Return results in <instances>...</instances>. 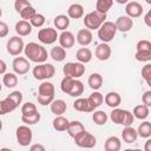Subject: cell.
Wrapping results in <instances>:
<instances>
[{
	"label": "cell",
	"mask_w": 151,
	"mask_h": 151,
	"mask_svg": "<svg viewBox=\"0 0 151 151\" xmlns=\"http://www.w3.org/2000/svg\"><path fill=\"white\" fill-rule=\"evenodd\" d=\"M25 55L28 58V60L37 63V64H44L47 60V51L44 46L37 44V42H28L25 46Z\"/></svg>",
	"instance_id": "obj_1"
},
{
	"label": "cell",
	"mask_w": 151,
	"mask_h": 151,
	"mask_svg": "<svg viewBox=\"0 0 151 151\" xmlns=\"http://www.w3.org/2000/svg\"><path fill=\"white\" fill-rule=\"evenodd\" d=\"M60 88L64 93H66L71 97H77V98H79L84 92L83 83L78 79H73L70 77L63 78V80L60 83Z\"/></svg>",
	"instance_id": "obj_2"
},
{
	"label": "cell",
	"mask_w": 151,
	"mask_h": 151,
	"mask_svg": "<svg viewBox=\"0 0 151 151\" xmlns=\"http://www.w3.org/2000/svg\"><path fill=\"white\" fill-rule=\"evenodd\" d=\"M54 92H55V88L52 83L42 81L38 87V96H37L38 103L42 106L51 105L52 101L54 100Z\"/></svg>",
	"instance_id": "obj_3"
},
{
	"label": "cell",
	"mask_w": 151,
	"mask_h": 151,
	"mask_svg": "<svg viewBox=\"0 0 151 151\" xmlns=\"http://www.w3.org/2000/svg\"><path fill=\"white\" fill-rule=\"evenodd\" d=\"M106 19V14L99 13L97 11H92L90 13H87L84 17V25L85 28L92 31V29H99L100 26L105 22Z\"/></svg>",
	"instance_id": "obj_4"
},
{
	"label": "cell",
	"mask_w": 151,
	"mask_h": 151,
	"mask_svg": "<svg viewBox=\"0 0 151 151\" xmlns=\"http://www.w3.org/2000/svg\"><path fill=\"white\" fill-rule=\"evenodd\" d=\"M136 60L140 63H146L151 60V41L142 39L136 45Z\"/></svg>",
	"instance_id": "obj_5"
},
{
	"label": "cell",
	"mask_w": 151,
	"mask_h": 151,
	"mask_svg": "<svg viewBox=\"0 0 151 151\" xmlns=\"http://www.w3.org/2000/svg\"><path fill=\"white\" fill-rule=\"evenodd\" d=\"M32 73H33L34 79L37 80H47L54 76L55 68L52 64L44 63V64H38L37 66H34Z\"/></svg>",
	"instance_id": "obj_6"
},
{
	"label": "cell",
	"mask_w": 151,
	"mask_h": 151,
	"mask_svg": "<svg viewBox=\"0 0 151 151\" xmlns=\"http://www.w3.org/2000/svg\"><path fill=\"white\" fill-rule=\"evenodd\" d=\"M116 32H117L116 24L112 22V21H105L100 26V28L98 29V38L100 39L101 42L109 44L110 41L113 40V38L116 35Z\"/></svg>",
	"instance_id": "obj_7"
},
{
	"label": "cell",
	"mask_w": 151,
	"mask_h": 151,
	"mask_svg": "<svg viewBox=\"0 0 151 151\" xmlns=\"http://www.w3.org/2000/svg\"><path fill=\"white\" fill-rule=\"evenodd\" d=\"M63 72L65 77H70L73 79L80 78L85 73V66L81 63H66L63 67Z\"/></svg>",
	"instance_id": "obj_8"
},
{
	"label": "cell",
	"mask_w": 151,
	"mask_h": 151,
	"mask_svg": "<svg viewBox=\"0 0 151 151\" xmlns=\"http://www.w3.org/2000/svg\"><path fill=\"white\" fill-rule=\"evenodd\" d=\"M15 137L20 146H28L32 142L33 133L32 130L28 127V125H20L15 130Z\"/></svg>",
	"instance_id": "obj_9"
},
{
	"label": "cell",
	"mask_w": 151,
	"mask_h": 151,
	"mask_svg": "<svg viewBox=\"0 0 151 151\" xmlns=\"http://www.w3.org/2000/svg\"><path fill=\"white\" fill-rule=\"evenodd\" d=\"M25 44H24V40L19 35H13L8 39L7 44H6V50L7 52L13 55V57H17L24 50H25Z\"/></svg>",
	"instance_id": "obj_10"
},
{
	"label": "cell",
	"mask_w": 151,
	"mask_h": 151,
	"mask_svg": "<svg viewBox=\"0 0 151 151\" xmlns=\"http://www.w3.org/2000/svg\"><path fill=\"white\" fill-rule=\"evenodd\" d=\"M74 143H76L77 146L88 150V149H92V147L96 146L97 139H96V137H94L92 133H90V132H87V131L85 130V131L81 132L77 138H74Z\"/></svg>",
	"instance_id": "obj_11"
},
{
	"label": "cell",
	"mask_w": 151,
	"mask_h": 151,
	"mask_svg": "<svg viewBox=\"0 0 151 151\" xmlns=\"http://www.w3.org/2000/svg\"><path fill=\"white\" fill-rule=\"evenodd\" d=\"M38 39L41 44L52 45L53 42L57 41V39H59V35H58L55 28L47 27V28H41L38 32Z\"/></svg>",
	"instance_id": "obj_12"
},
{
	"label": "cell",
	"mask_w": 151,
	"mask_h": 151,
	"mask_svg": "<svg viewBox=\"0 0 151 151\" xmlns=\"http://www.w3.org/2000/svg\"><path fill=\"white\" fill-rule=\"evenodd\" d=\"M12 67H13V71L15 74H19V76H22V74H26L28 71H29V61L24 58V57H17L14 58L13 63H12Z\"/></svg>",
	"instance_id": "obj_13"
},
{
	"label": "cell",
	"mask_w": 151,
	"mask_h": 151,
	"mask_svg": "<svg viewBox=\"0 0 151 151\" xmlns=\"http://www.w3.org/2000/svg\"><path fill=\"white\" fill-rule=\"evenodd\" d=\"M114 24H116L117 31L123 32V33L129 32L133 27V20L130 17H127V15H120V17H118V19L116 20Z\"/></svg>",
	"instance_id": "obj_14"
},
{
	"label": "cell",
	"mask_w": 151,
	"mask_h": 151,
	"mask_svg": "<svg viewBox=\"0 0 151 151\" xmlns=\"http://www.w3.org/2000/svg\"><path fill=\"white\" fill-rule=\"evenodd\" d=\"M58 40H59V45H60L63 48L68 50V48L73 47V45H74V42H76V37H74V34H73L72 32H70V31H64V32L60 33Z\"/></svg>",
	"instance_id": "obj_15"
},
{
	"label": "cell",
	"mask_w": 151,
	"mask_h": 151,
	"mask_svg": "<svg viewBox=\"0 0 151 151\" xmlns=\"http://www.w3.org/2000/svg\"><path fill=\"white\" fill-rule=\"evenodd\" d=\"M125 13L131 19L132 18H138L143 13V7L138 1H129L125 6Z\"/></svg>",
	"instance_id": "obj_16"
},
{
	"label": "cell",
	"mask_w": 151,
	"mask_h": 151,
	"mask_svg": "<svg viewBox=\"0 0 151 151\" xmlns=\"http://www.w3.org/2000/svg\"><path fill=\"white\" fill-rule=\"evenodd\" d=\"M104 101V97L100 92L94 91L87 97V104H88V112H93L96 109H98Z\"/></svg>",
	"instance_id": "obj_17"
},
{
	"label": "cell",
	"mask_w": 151,
	"mask_h": 151,
	"mask_svg": "<svg viewBox=\"0 0 151 151\" xmlns=\"http://www.w3.org/2000/svg\"><path fill=\"white\" fill-rule=\"evenodd\" d=\"M96 58L100 61H105V60H109L110 57H111V47L109 44H105V42H100L97 47H96Z\"/></svg>",
	"instance_id": "obj_18"
},
{
	"label": "cell",
	"mask_w": 151,
	"mask_h": 151,
	"mask_svg": "<svg viewBox=\"0 0 151 151\" xmlns=\"http://www.w3.org/2000/svg\"><path fill=\"white\" fill-rule=\"evenodd\" d=\"M77 41L79 45L81 46H87L92 42V39H93V35H92V32L87 28H81L78 31L77 33V37H76Z\"/></svg>",
	"instance_id": "obj_19"
},
{
	"label": "cell",
	"mask_w": 151,
	"mask_h": 151,
	"mask_svg": "<svg viewBox=\"0 0 151 151\" xmlns=\"http://www.w3.org/2000/svg\"><path fill=\"white\" fill-rule=\"evenodd\" d=\"M32 25L29 21H26V20H19L17 24H15V32L19 37H26L28 34H31L32 32Z\"/></svg>",
	"instance_id": "obj_20"
},
{
	"label": "cell",
	"mask_w": 151,
	"mask_h": 151,
	"mask_svg": "<svg viewBox=\"0 0 151 151\" xmlns=\"http://www.w3.org/2000/svg\"><path fill=\"white\" fill-rule=\"evenodd\" d=\"M104 101L109 107L117 109L122 103V97L118 92H109L104 97Z\"/></svg>",
	"instance_id": "obj_21"
},
{
	"label": "cell",
	"mask_w": 151,
	"mask_h": 151,
	"mask_svg": "<svg viewBox=\"0 0 151 151\" xmlns=\"http://www.w3.org/2000/svg\"><path fill=\"white\" fill-rule=\"evenodd\" d=\"M50 109H51V112L53 114H55V117H57V116H63V113L66 112L67 105H66L65 100H63V99H54L52 101V104L50 105Z\"/></svg>",
	"instance_id": "obj_22"
},
{
	"label": "cell",
	"mask_w": 151,
	"mask_h": 151,
	"mask_svg": "<svg viewBox=\"0 0 151 151\" xmlns=\"http://www.w3.org/2000/svg\"><path fill=\"white\" fill-rule=\"evenodd\" d=\"M84 131H85V127H84L83 123H80L79 120H73V122H70V125H68V129L66 132L68 133L70 137H72L74 139Z\"/></svg>",
	"instance_id": "obj_23"
},
{
	"label": "cell",
	"mask_w": 151,
	"mask_h": 151,
	"mask_svg": "<svg viewBox=\"0 0 151 151\" xmlns=\"http://www.w3.org/2000/svg\"><path fill=\"white\" fill-rule=\"evenodd\" d=\"M122 138L125 143L127 144H131V143H134L138 138V132L136 129H133L132 126H126L124 127V130L122 131Z\"/></svg>",
	"instance_id": "obj_24"
},
{
	"label": "cell",
	"mask_w": 151,
	"mask_h": 151,
	"mask_svg": "<svg viewBox=\"0 0 151 151\" xmlns=\"http://www.w3.org/2000/svg\"><path fill=\"white\" fill-rule=\"evenodd\" d=\"M120 147H122V142L116 136L109 137L104 143V150L105 151H120Z\"/></svg>",
	"instance_id": "obj_25"
},
{
	"label": "cell",
	"mask_w": 151,
	"mask_h": 151,
	"mask_svg": "<svg viewBox=\"0 0 151 151\" xmlns=\"http://www.w3.org/2000/svg\"><path fill=\"white\" fill-rule=\"evenodd\" d=\"M68 125H70V122L67 118L63 117V116H57L53 122H52V126L55 131L58 132H63V131H67L68 129Z\"/></svg>",
	"instance_id": "obj_26"
},
{
	"label": "cell",
	"mask_w": 151,
	"mask_h": 151,
	"mask_svg": "<svg viewBox=\"0 0 151 151\" xmlns=\"http://www.w3.org/2000/svg\"><path fill=\"white\" fill-rule=\"evenodd\" d=\"M76 58L78 60V63H81V64H87L91 61L92 59V51L87 47H81L77 51L76 53Z\"/></svg>",
	"instance_id": "obj_27"
},
{
	"label": "cell",
	"mask_w": 151,
	"mask_h": 151,
	"mask_svg": "<svg viewBox=\"0 0 151 151\" xmlns=\"http://www.w3.org/2000/svg\"><path fill=\"white\" fill-rule=\"evenodd\" d=\"M18 107V105L8 97H6L5 99H2L0 101V114H6L9 113L12 111H14Z\"/></svg>",
	"instance_id": "obj_28"
},
{
	"label": "cell",
	"mask_w": 151,
	"mask_h": 151,
	"mask_svg": "<svg viewBox=\"0 0 151 151\" xmlns=\"http://www.w3.org/2000/svg\"><path fill=\"white\" fill-rule=\"evenodd\" d=\"M125 114H126V110H122V109H113L112 112L110 113V119L118 125H124L125 122Z\"/></svg>",
	"instance_id": "obj_29"
},
{
	"label": "cell",
	"mask_w": 151,
	"mask_h": 151,
	"mask_svg": "<svg viewBox=\"0 0 151 151\" xmlns=\"http://www.w3.org/2000/svg\"><path fill=\"white\" fill-rule=\"evenodd\" d=\"M84 15V7L80 4H72L67 9V17L71 19H80Z\"/></svg>",
	"instance_id": "obj_30"
},
{
	"label": "cell",
	"mask_w": 151,
	"mask_h": 151,
	"mask_svg": "<svg viewBox=\"0 0 151 151\" xmlns=\"http://www.w3.org/2000/svg\"><path fill=\"white\" fill-rule=\"evenodd\" d=\"M53 24H54V26H55L57 29L64 32L70 26V18L67 15H65V14H59V15H57L54 18Z\"/></svg>",
	"instance_id": "obj_31"
},
{
	"label": "cell",
	"mask_w": 151,
	"mask_h": 151,
	"mask_svg": "<svg viewBox=\"0 0 151 151\" xmlns=\"http://www.w3.org/2000/svg\"><path fill=\"white\" fill-rule=\"evenodd\" d=\"M50 57L57 63L64 61L65 58H66V50L63 48L60 45L59 46H54V47H52V50L50 52Z\"/></svg>",
	"instance_id": "obj_32"
},
{
	"label": "cell",
	"mask_w": 151,
	"mask_h": 151,
	"mask_svg": "<svg viewBox=\"0 0 151 151\" xmlns=\"http://www.w3.org/2000/svg\"><path fill=\"white\" fill-rule=\"evenodd\" d=\"M87 84H88V86L93 91H98L101 87V85H103V77H101V74L100 73H92L88 77Z\"/></svg>",
	"instance_id": "obj_33"
},
{
	"label": "cell",
	"mask_w": 151,
	"mask_h": 151,
	"mask_svg": "<svg viewBox=\"0 0 151 151\" xmlns=\"http://www.w3.org/2000/svg\"><path fill=\"white\" fill-rule=\"evenodd\" d=\"M132 113H133V117L134 118L140 119V120H145L149 117V107L145 106L144 104L137 105V106H134Z\"/></svg>",
	"instance_id": "obj_34"
},
{
	"label": "cell",
	"mask_w": 151,
	"mask_h": 151,
	"mask_svg": "<svg viewBox=\"0 0 151 151\" xmlns=\"http://www.w3.org/2000/svg\"><path fill=\"white\" fill-rule=\"evenodd\" d=\"M137 132H138V136L142 138H150L151 137V123L147 120L140 123L137 129Z\"/></svg>",
	"instance_id": "obj_35"
},
{
	"label": "cell",
	"mask_w": 151,
	"mask_h": 151,
	"mask_svg": "<svg viewBox=\"0 0 151 151\" xmlns=\"http://www.w3.org/2000/svg\"><path fill=\"white\" fill-rule=\"evenodd\" d=\"M2 83L4 85L7 87V88H13L17 86L18 84V77L15 73H12V72H8L6 74H4L2 77Z\"/></svg>",
	"instance_id": "obj_36"
},
{
	"label": "cell",
	"mask_w": 151,
	"mask_h": 151,
	"mask_svg": "<svg viewBox=\"0 0 151 151\" xmlns=\"http://www.w3.org/2000/svg\"><path fill=\"white\" fill-rule=\"evenodd\" d=\"M113 1L112 0H97L96 2V11L103 14H106L109 9L112 7Z\"/></svg>",
	"instance_id": "obj_37"
},
{
	"label": "cell",
	"mask_w": 151,
	"mask_h": 151,
	"mask_svg": "<svg viewBox=\"0 0 151 151\" xmlns=\"http://www.w3.org/2000/svg\"><path fill=\"white\" fill-rule=\"evenodd\" d=\"M92 119H93V122H94L96 125H98V126H103V125L106 124L109 117H107V114H106L104 111L98 110V111H94V113L92 114Z\"/></svg>",
	"instance_id": "obj_38"
},
{
	"label": "cell",
	"mask_w": 151,
	"mask_h": 151,
	"mask_svg": "<svg viewBox=\"0 0 151 151\" xmlns=\"http://www.w3.org/2000/svg\"><path fill=\"white\" fill-rule=\"evenodd\" d=\"M73 109L79 112H88L87 98H77L73 103Z\"/></svg>",
	"instance_id": "obj_39"
},
{
	"label": "cell",
	"mask_w": 151,
	"mask_h": 151,
	"mask_svg": "<svg viewBox=\"0 0 151 151\" xmlns=\"http://www.w3.org/2000/svg\"><path fill=\"white\" fill-rule=\"evenodd\" d=\"M37 112H38V110H37L35 104H33L31 101H27L21 106V116H31Z\"/></svg>",
	"instance_id": "obj_40"
},
{
	"label": "cell",
	"mask_w": 151,
	"mask_h": 151,
	"mask_svg": "<svg viewBox=\"0 0 151 151\" xmlns=\"http://www.w3.org/2000/svg\"><path fill=\"white\" fill-rule=\"evenodd\" d=\"M19 14H20V17H21V19H22V20L31 21V20H32V18L37 14V11L34 9V7H33V6H28V7H26L24 11H21Z\"/></svg>",
	"instance_id": "obj_41"
},
{
	"label": "cell",
	"mask_w": 151,
	"mask_h": 151,
	"mask_svg": "<svg viewBox=\"0 0 151 151\" xmlns=\"http://www.w3.org/2000/svg\"><path fill=\"white\" fill-rule=\"evenodd\" d=\"M40 118H41L40 113L37 112L31 116H21V122L25 123V125H33V124H37L40 120Z\"/></svg>",
	"instance_id": "obj_42"
},
{
	"label": "cell",
	"mask_w": 151,
	"mask_h": 151,
	"mask_svg": "<svg viewBox=\"0 0 151 151\" xmlns=\"http://www.w3.org/2000/svg\"><path fill=\"white\" fill-rule=\"evenodd\" d=\"M142 78L151 87V64H146L145 66H143V68H142Z\"/></svg>",
	"instance_id": "obj_43"
},
{
	"label": "cell",
	"mask_w": 151,
	"mask_h": 151,
	"mask_svg": "<svg viewBox=\"0 0 151 151\" xmlns=\"http://www.w3.org/2000/svg\"><path fill=\"white\" fill-rule=\"evenodd\" d=\"M45 21H46V19H45V17L42 15V14H40V13H37L33 18H32V20L29 21L31 22V25L33 26V27H41L44 24H45Z\"/></svg>",
	"instance_id": "obj_44"
},
{
	"label": "cell",
	"mask_w": 151,
	"mask_h": 151,
	"mask_svg": "<svg viewBox=\"0 0 151 151\" xmlns=\"http://www.w3.org/2000/svg\"><path fill=\"white\" fill-rule=\"evenodd\" d=\"M28 6H32V5L27 0H15V2H14V8H15V11L18 13H20L21 11H24Z\"/></svg>",
	"instance_id": "obj_45"
},
{
	"label": "cell",
	"mask_w": 151,
	"mask_h": 151,
	"mask_svg": "<svg viewBox=\"0 0 151 151\" xmlns=\"http://www.w3.org/2000/svg\"><path fill=\"white\" fill-rule=\"evenodd\" d=\"M7 97L11 98L18 106H19V105L21 104V101H22V93H21L20 91H13V92H11Z\"/></svg>",
	"instance_id": "obj_46"
},
{
	"label": "cell",
	"mask_w": 151,
	"mask_h": 151,
	"mask_svg": "<svg viewBox=\"0 0 151 151\" xmlns=\"http://www.w3.org/2000/svg\"><path fill=\"white\" fill-rule=\"evenodd\" d=\"M142 101L145 106L151 107V90L144 92V94L142 96Z\"/></svg>",
	"instance_id": "obj_47"
},
{
	"label": "cell",
	"mask_w": 151,
	"mask_h": 151,
	"mask_svg": "<svg viewBox=\"0 0 151 151\" xmlns=\"http://www.w3.org/2000/svg\"><path fill=\"white\" fill-rule=\"evenodd\" d=\"M8 26H7V24L6 22H4V21H0V37L1 38H5L7 34H8Z\"/></svg>",
	"instance_id": "obj_48"
},
{
	"label": "cell",
	"mask_w": 151,
	"mask_h": 151,
	"mask_svg": "<svg viewBox=\"0 0 151 151\" xmlns=\"http://www.w3.org/2000/svg\"><path fill=\"white\" fill-rule=\"evenodd\" d=\"M29 151H46V149H45V146H44L42 144H39V143H37V144H33V145H31V147H29Z\"/></svg>",
	"instance_id": "obj_49"
},
{
	"label": "cell",
	"mask_w": 151,
	"mask_h": 151,
	"mask_svg": "<svg viewBox=\"0 0 151 151\" xmlns=\"http://www.w3.org/2000/svg\"><path fill=\"white\" fill-rule=\"evenodd\" d=\"M144 22L147 27H151V8L147 11V13L144 15Z\"/></svg>",
	"instance_id": "obj_50"
},
{
	"label": "cell",
	"mask_w": 151,
	"mask_h": 151,
	"mask_svg": "<svg viewBox=\"0 0 151 151\" xmlns=\"http://www.w3.org/2000/svg\"><path fill=\"white\" fill-rule=\"evenodd\" d=\"M0 73L2 76L6 74V63L4 60H0Z\"/></svg>",
	"instance_id": "obj_51"
},
{
	"label": "cell",
	"mask_w": 151,
	"mask_h": 151,
	"mask_svg": "<svg viewBox=\"0 0 151 151\" xmlns=\"http://www.w3.org/2000/svg\"><path fill=\"white\" fill-rule=\"evenodd\" d=\"M144 151H151V138H147V140L144 144Z\"/></svg>",
	"instance_id": "obj_52"
},
{
	"label": "cell",
	"mask_w": 151,
	"mask_h": 151,
	"mask_svg": "<svg viewBox=\"0 0 151 151\" xmlns=\"http://www.w3.org/2000/svg\"><path fill=\"white\" fill-rule=\"evenodd\" d=\"M124 151H144V150H140V149H126Z\"/></svg>",
	"instance_id": "obj_53"
},
{
	"label": "cell",
	"mask_w": 151,
	"mask_h": 151,
	"mask_svg": "<svg viewBox=\"0 0 151 151\" xmlns=\"http://www.w3.org/2000/svg\"><path fill=\"white\" fill-rule=\"evenodd\" d=\"M0 151H13L12 149H9V147H1L0 149Z\"/></svg>",
	"instance_id": "obj_54"
},
{
	"label": "cell",
	"mask_w": 151,
	"mask_h": 151,
	"mask_svg": "<svg viewBox=\"0 0 151 151\" xmlns=\"http://www.w3.org/2000/svg\"><path fill=\"white\" fill-rule=\"evenodd\" d=\"M85 151H90V150H85Z\"/></svg>",
	"instance_id": "obj_55"
},
{
	"label": "cell",
	"mask_w": 151,
	"mask_h": 151,
	"mask_svg": "<svg viewBox=\"0 0 151 151\" xmlns=\"http://www.w3.org/2000/svg\"><path fill=\"white\" fill-rule=\"evenodd\" d=\"M52 151H54V150H52Z\"/></svg>",
	"instance_id": "obj_56"
}]
</instances>
